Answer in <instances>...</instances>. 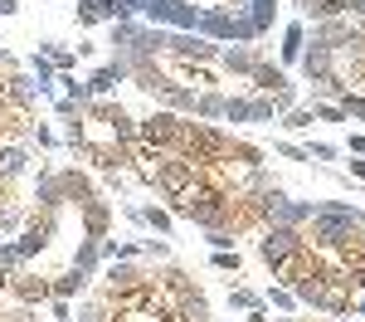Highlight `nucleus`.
<instances>
[{"instance_id":"obj_49","label":"nucleus","mask_w":365,"mask_h":322,"mask_svg":"<svg viewBox=\"0 0 365 322\" xmlns=\"http://www.w3.org/2000/svg\"><path fill=\"white\" fill-rule=\"evenodd\" d=\"M351 176H356V181H365V156H356V161H351Z\"/></svg>"},{"instance_id":"obj_21","label":"nucleus","mask_w":365,"mask_h":322,"mask_svg":"<svg viewBox=\"0 0 365 322\" xmlns=\"http://www.w3.org/2000/svg\"><path fill=\"white\" fill-rule=\"evenodd\" d=\"M175 322H210V303H205V293H190V298H180L175 303Z\"/></svg>"},{"instance_id":"obj_4","label":"nucleus","mask_w":365,"mask_h":322,"mask_svg":"<svg viewBox=\"0 0 365 322\" xmlns=\"http://www.w3.org/2000/svg\"><path fill=\"white\" fill-rule=\"evenodd\" d=\"M146 25H161V29H190L195 34V20H200V5L190 0H146Z\"/></svg>"},{"instance_id":"obj_5","label":"nucleus","mask_w":365,"mask_h":322,"mask_svg":"<svg viewBox=\"0 0 365 322\" xmlns=\"http://www.w3.org/2000/svg\"><path fill=\"white\" fill-rule=\"evenodd\" d=\"M39 98H44V93H39V84H34L29 74H20V69H5V74H0V103H5L10 113L29 117V108H34Z\"/></svg>"},{"instance_id":"obj_2","label":"nucleus","mask_w":365,"mask_h":322,"mask_svg":"<svg viewBox=\"0 0 365 322\" xmlns=\"http://www.w3.org/2000/svg\"><path fill=\"white\" fill-rule=\"evenodd\" d=\"M200 181H205V166H190L185 156H166L161 171H156V191H161L166 201H185Z\"/></svg>"},{"instance_id":"obj_52","label":"nucleus","mask_w":365,"mask_h":322,"mask_svg":"<svg viewBox=\"0 0 365 322\" xmlns=\"http://www.w3.org/2000/svg\"><path fill=\"white\" fill-rule=\"evenodd\" d=\"M5 288H10V273H0V293H5Z\"/></svg>"},{"instance_id":"obj_56","label":"nucleus","mask_w":365,"mask_h":322,"mask_svg":"<svg viewBox=\"0 0 365 322\" xmlns=\"http://www.w3.org/2000/svg\"><path fill=\"white\" fill-rule=\"evenodd\" d=\"M0 20H5V15H0Z\"/></svg>"},{"instance_id":"obj_17","label":"nucleus","mask_w":365,"mask_h":322,"mask_svg":"<svg viewBox=\"0 0 365 322\" xmlns=\"http://www.w3.org/2000/svg\"><path fill=\"white\" fill-rule=\"evenodd\" d=\"M98 263H103V239H88V234H83V244L73 249V263H68V268H78V273H83L88 283H93Z\"/></svg>"},{"instance_id":"obj_24","label":"nucleus","mask_w":365,"mask_h":322,"mask_svg":"<svg viewBox=\"0 0 365 322\" xmlns=\"http://www.w3.org/2000/svg\"><path fill=\"white\" fill-rule=\"evenodd\" d=\"M83 288H88V278L78 273V268H68V273H58V278H49V293H54V298H78Z\"/></svg>"},{"instance_id":"obj_23","label":"nucleus","mask_w":365,"mask_h":322,"mask_svg":"<svg viewBox=\"0 0 365 322\" xmlns=\"http://www.w3.org/2000/svg\"><path fill=\"white\" fill-rule=\"evenodd\" d=\"M39 54L49 59V64H54L58 74H68V69H73V64H78V49H63V44H58V39H44V44H39Z\"/></svg>"},{"instance_id":"obj_34","label":"nucleus","mask_w":365,"mask_h":322,"mask_svg":"<svg viewBox=\"0 0 365 322\" xmlns=\"http://www.w3.org/2000/svg\"><path fill=\"white\" fill-rule=\"evenodd\" d=\"M258 303H263V293L244 288V283H234V288H229V308H244V313H249V308H258Z\"/></svg>"},{"instance_id":"obj_10","label":"nucleus","mask_w":365,"mask_h":322,"mask_svg":"<svg viewBox=\"0 0 365 322\" xmlns=\"http://www.w3.org/2000/svg\"><path fill=\"white\" fill-rule=\"evenodd\" d=\"M5 293H10L15 303H49V298H54L44 273H10V288Z\"/></svg>"},{"instance_id":"obj_42","label":"nucleus","mask_w":365,"mask_h":322,"mask_svg":"<svg viewBox=\"0 0 365 322\" xmlns=\"http://www.w3.org/2000/svg\"><path fill=\"white\" fill-rule=\"evenodd\" d=\"M141 254H151V259H170V244L161 239V234H151V239H137Z\"/></svg>"},{"instance_id":"obj_40","label":"nucleus","mask_w":365,"mask_h":322,"mask_svg":"<svg viewBox=\"0 0 365 322\" xmlns=\"http://www.w3.org/2000/svg\"><path fill=\"white\" fill-rule=\"evenodd\" d=\"M341 113L356 117V122H365V93H346V98H341Z\"/></svg>"},{"instance_id":"obj_12","label":"nucleus","mask_w":365,"mask_h":322,"mask_svg":"<svg viewBox=\"0 0 365 322\" xmlns=\"http://www.w3.org/2000/svg\"><path fill=\"white\" fill-rule=\"evenodd\" d=\"M78 215H83V234H88V239H108V230H113V201L93 196Z\"/></svg>"},{"instance_id":"obj_36","label":"nucleus","mask_w":365,"mask_h":322,"mask_svg":"<svg viewBox=\"0 0 365 322\" xmlns=\"http://www.w3.org/2000/svg\"><path fill=\"white\" fill-rule=\"evenodd\" d=\"M29 142L39 146V151H54V146H58V132H54V127H44V122H34V127H29Z\"/></svg>"},{"instance_id":"obj_19","label":"nucleus","mask_w":365,"mask_h":322,"mask_svg":"<svg viewBox=\"0 0 365 322\" xmlns=\"http://www.w3.org/2000/svg\"><path fill=\"white\" fill-rule=\"evenodd\" d=\"M225 98H229V93H220V88H200V93H195V113H190V117H200V122L225 117Z\"/></svg>"},{"instance_id":"obj_16","label":"nucleus","mask_w":365,"mask_h":322,"mask_svg":"<svg viewBox=\"0 0 365 322\" xmlns=\"http://www.w3.org/2000/svg\"><path fill=\"white\" fill-rule=\"evenodd\" d=\"M282 84H287V74H282L278 64H268V59H258V69L249 74V88H253V93H263V98H268V93H278Z\"/></svg>"},{"instance_id":"obj_53","label":"nucleus","mask_w":365,"mask_h":322,"mask_svg":"<svg viewBox=\"0 0 365 322\" xmlns=\"http://www.w3.org/2000/svg\"><path fill=\"white\" fill-rule=\"evenodd\" d=\"M292 5H302V0H292Z\"/></svg>"},{"instance_id":"obj_3","label":"nucleus","mask_w":365,"mask_h":322,"mask_svg":"<svg viewBox=\"0 0 365 322\" xmlns=\"http://www.w3.org/2000/svg\"><path fill=\"white\" fill-rule=\"evenodd\" d=\"M58 230V210H29L25 230H20V239H15V249H20V259H34V254H44L49 249V239H54Z\"/></svg>"},{"instance_id":"obj_6","label":"nucleus","mask_w":365,"mask_h":322,"mask_svg":"<svg viewBox=\"0 0 365 322\" xmlns=\"http://www.w3.org/2000/svg\"><path fill=\"white\" fill-rule=\"evenodd\" d=\"M175 137H180V117L175 113H151V117H141L137 122V142L146 146H161V151H175Z\"/></svg>"},{"instance_id":"obj_32","label":"nucleus","mask_w":365,"mask_h":322,"mask_svg":"<svg viewBox=\"0 0 365 322\" xmlns=\"http://www.w3.org/2000/svg\"><path fill=\"white\" fill-rule=\"evenodd\" d=\"M78 322H113V308H108V298H93L78 308Z\"/></svg>"},{"instance_id":"obj_48","label":"nucleus","mask_w":365,"mask_h":322,"mask_svg":"<svg viewBox=\"0 0 365 322\" xmlns=\"http://www.w3.org/2000/svg\"><path fill=\"white\" fill-rule=\"evenodd\" d=\"M244 322H273V318H268V308L258 303V308H249V318H244Z\"/></svg>"},{"instance_id":"obj_20","label":"nucleus","mask_w":365,"mask_h":322,"mask_svg":"<svg viewBox=\"0 0 365 322\" xmlns=\"http://www.w3.org/2000/svg\"><path fill=\"white\" fill-rule=\"evenodd\" d=\"M302 49H307V25H302V20H292V25L282 29V64H297Z\"/></svg>"},{"instance_id":"obj_13","label":"nucleus","mask_w":365,"mask_h":322,"mask_svg":"<svg viewBox=\"0 0 365 322\" xmlns=\"http://www.w3.org/2000/svg\"><path fill=\"white\" fill-rule=\"evenodd\" d=\"M58 191H63V205H78V210L98 196V191H93V181H88L83 171H73V166H63V171H58Z\"/></svg>"},{"instance_id":"obj_18","label":"nucleus","mask_w":365,"mask_h":322,"mask_svg":"<svg viewBox=\"0 0 365 322\" xmlns=\"http://www.w3.org/2000/svg\"><path fill=\"white\" fill-rule=\"evenodd\" d=\"M34 201H39V210H58V205H63V191H58V171L39 166V181H34Z\"/></svg>"},{"instance_id":"obj_50","label":"nucleus","mask_w":365,"mask_h":322,"mask_svg":"<svg viewBox=\"0 0 365 322\" xmlns=\"http://www.w3.org/2000/svg\"><path fill=\"white\" fill-rule=\"evenodd\" d=\"M20 10V0H0V15H15Z\"/></svg>"},{"instance_id":"obj_46","label":"nucleus","mask_w":365,"mask_h":322,"mask_svg":"<svg viewBox=\"0 0 365 322\" xmlns=\"http://www.w3.org/2000/svg\"><path fill=\"white\" fill-rule=\"evenodd\" d=\"M54 113H58V117H78V103H73V98H58Z\"/></svg>"},{"instance_id":"obj_7","label":"nucleus","mask_w":365,"mask_h":322,"mask_svg":"<svg viewBox=\"0 0 365 322\" xmlns=\"http://www.w3.org/2000/svg\"><path fill=\"white\" fill-rule=\"evenodd\" d=\"M302 244H307V239H302V230H282V225H268V230H263V239H258V259L273 268L278 259H287V254H292V249H302Z\"/></svg>"},{"instance_id":"obj_35","label":"nucleus","mask_w":365,"mask_h":322,"mask_svg":"<svg viewBox=\"0 0 365 322\" xmlns=\"http://www.w3.org/2000/svg\"><path fill=\"white\" fill-rule=\"evenodd\" d=\"M263 308H278V313H292V308H297V298H292L287 288H278V283H273V288L263 293Z\"/></svg>"},{"instance_id":"obj_33","label":"nucleus","mask_w":365,"mask_h":322,"mask_svg":"<svg viewBox=\"0 0 365 322\" xmlns=\"http://www.w3.org/2000/svg\"><path fill=\"white\" fill-rule=\"evenodd\" d=\"M25 259H20V249H15V239H0V273H20Z\"/></svg>"},{"instance_id":"obj_37","label":"nucleus","mask_w":365,"mask_h":322,"mask_svg":"<svg viewBox=\"0 0 365 322\" xmlns=\"http://www.w3.org/2000/svg\"><path fill=\"white\" fill-rule=\"evenodd\" d=\"M58 84H63V98H73V103H78V108H83L88 98H93V93H88V84H78V79H73V74H58Z\"/></svg>"},{"instance_id":"obj_55","label":"nucleus","mask_w":365,"mask_h":322,"mask_svg":"<svg viewBox=\"0 0 365 322\" xmlns=\"http://www.w3.org/2000/svg\"><path fill=\"white\" fill-rule=\"evenodd\" d=\"M0 54H5V49H0Z\"/></svg>"},{"instance_id":"obj_28","label":"nucleus","mask_w":365,"mask_h":322,"mask_svg":"<svg viewBox=\"0 0 365 322\" xmlns=\"http://www.w3.org/2000/svg\"><path fill=\"white\" fill-rule=\"evenodd\" d=\"M312 122H317V117H312V108H307V103H297L292 113H282V117H278V127H282V132H307Z\"/></svg>"},{"instance_id":"obj_45","label":"nucleus","mask_w":365,"mask_h":322,"mask_svg":"<svg viewBox=\"0 0 365 322\" xmlns=\"http://www.w3.org/2000/svg\"><path fill=\"white\" fill-rule=\"evenodd\" d=\"M336 151H341V146H331V142H312V146H307L312 161H336Z\"/></svg>"},{"instance_id":"obj_14","label":"nucleus","mask_w":365,"mask_h":322,"mask_svg":"<svg viewBox=\"0 0 365 322\" xmlns=\"http://www.w3.org/2000/svg\"><path fill=\"white\" fill-rule=\"evenodd\" d=\"M297 69H302V79H307V84H327V79H331V49L307 44L302 59H297Z\"/></svg>"},{"instance_id":"obj_39","label":"nucleus","mask_w":365,"mask_h":322,"mask_svg":"<svg viewBox=\"0 0 365 322\" xmlns=\"http://www.w3.org/2000/svg\"><path fill=\"white\" fill-rule=\"evenodd\" d=\"M225 122H249V98H225Z\"/></svg>"},{"instance_id":"obj_31","label":"nucleus","mask_w":365,"mask_h":322,"mask_svg":"<svg viewBox=\"0 0 365 322\" xmlns=\"http://www.w3.org/2000/svg\"><path fill=\"white\" fill-rule=\"evenodd\" d=\"M249 122H278V108H273V98H249Z\"/></svg>"},{"instance_id":"obj_30","label":"nucleus","mask_w":365,"mask_h":322,"mask_svg":"<svg viewBox=\"0 0 365 322\" xmlns=\"http://www.w3.org/2000/svg\"><path fill=\"white\" fill-rule=\"evenodd\" d=\"M210 268H215V273H239L244 259H239V249H215V254H210Z\"/></svg>"},{"instance_id":"obj_1","label":"nucleus","mask_w":365,"mask_h":322,"mask_svg":"<svg viewBox=\"0 0 365 322\" xmlns=\"http://www.w3.org/2000/svg\"><path fill=\"white\" fill-rule=\"evenodd\" d=\"M78 117H83V146H132L137 142V117L122 103H113V98H88Z\"/></svg>"},{"instance_id":"obj_25","label":"nucleus","mask_w":365,"mask_h":322,"mask_svg":"<svg viewBox=\"0 0 365 322\" xmlns=\"http://www.w3.org/2000/svg\"><path fill=\"white\" fill-rule=\"evenodd\" d=\"M302 10H307L317 25H322V20H341V15H351L346 0H302Z\"/></svg>"},{"instance_id":"obj_26","label":"nucleus","mask_w":365,"mask_h":322,"mask_svg":"<svg viewBox=\"0 0 365 322\" xmlns=\"http://www.w3.org/2000/svg\"><path fill=\"white\" fill-rule=\"evenodd\" d=\"M29 69H34V74H29V79H34V84H39V93H49V88H54L58 69H54V64H49V59H44V54H39V49H34V54H29Z\"/></svg>"},{"instance_id":"obj_27","label":"nucleus","mask_w":365,"mask_h":322,"mask_svg":"<svg viewBox=\"0 0 365 322\" xmlns=\"http://www.w3.org/2000/svg\"><path fill=\"white\" fill-rule=\"evenodd\" d=\"M141 254V244L137 239H103V259L117 263V259H137Z\"/></svg>"},{"instance_id":"obj_11","label":"nucleus","mask_w":365,"mask_h":322,"mask_svg":"<svg viewBox=\"0 0 365 322\" xmlns=\"http://www.w3.org/2000/svg\"><path fill=\"white\" fill-rule=\"evenodd\" d=\"M258 49H249V44H229V49H220V59H215V64H220V69H225L229 79H249L253 69H258Z\"/></svg>"},{"instance_id":"obj_54","label":"nucleus","mask_w":365,"mask_h":322,"mask_svg":"<svg viewBox=\"0 0 365 322\" xmlns=\"http://www.w3.org/2000/svg\"><path fill=\"white\" fill-rule=\"evenodd\" d=\"M63 322H73V318H63Z\"/></svg>"},{"instance_id":"obj_41","label":"nucleus","mask_w":365,"mask_h":322,"mask_svg":"<svg viewBox=\"0 0 365 322\" xmlns=\"http://www.w3.org/2000/svg\"><path fill=\"white\" fill-rule=\"evenodd\" d=\"M312 117H317V122H346L341 103H312Z\"/></svg>"},{"instance_id":"obj_44","label":"nucleus","mask_w":365,"mask_h":322,"mask_svg":"<svg viewBox=\"0 0 365 322\" xmlns=\"http://www.w3.org/2000/svg\"><path fill=\"white\" fill-rule=\"evenodd\" d=\"M205 239H210V249H234L239 234H234V230H205Z\"/></svg>"},{"instance_id":"obj_29","label":"nucleus","mask_w":365,"mask_h":322,"mask_svg":"<svg viewBox=\"0 0 365 322\" xmlns=\"http://www.w3.org/2000/svg\"><path fill=\"white\" fill-rule=\"evenodd\" d=\"M73 20H78V29H93V25H103L108 15H103L98 0H78V5H73Z\"/></svg>"},{"instance_id":"obj_22","label":"nucleus","mask_w":365,"mask_h":322,"mask_svg":"<svg viewBox=\"0 0 365 322\" xmlns=\"http://www.w3.org/2000/svg\"><path fill=\"white\" fill-rule=\"evenodd\" d=\"M141 225H146V230H156L161 239H166L170 225H175V215H170L166 205H156V201H151V205H141Z\"/></svg>"},{"instance_id":"obj_38","label":"nucleus","mask_w":365,"mask_h":322,"mask_svg":"<svg viewBox=\"0 0 365 322\" xmlns=\"http://www.w3.org/2000/svg\"><path fill=\"white\" fill-rule=\"evenodd\" d=\"M268 98H273V108H278V117H282V113H292V108H297V84H282L278 93H268Z\"/></svg>"},{"instance_id":"obj_51","label":"nucleus","mask_w":365,"mask_h":322,"mask_svg":"<svg viewBox=\"0 0 365 322\" xmlns=\"http://www.w3.org/2000/svg\"><path fill=\"white\" fill-rule=\"evenodd\" d=\"M346 10H351V15H365V0H346Z\"/></svg>"},{"instance_id":"obj_43","label":"nucleus","mask_w":365,"mask_h":322,"mask_svg":"<svg viewBox=\"0 0 365 322\" xmlns=\"http://www.w3.org/2000/svg\"><path fill=\"white\" fill-rule=\"evenodd\" d=\"M273 151H278V156H287V161H312L307 146H297V142H273Z\"/></svg>"},{"instance_id":"obj_8","label":"nucleus","mask_w":365,"mask_h":322,"mask_svg":"<svg viewBox=\"0 0 365 322\" xmlns=\"http://www.w3.org/2000/svg\"><path fill=\"white\" fill-rule=\"evenodd\" d=\"M361 34V20L356 15H341V20H322V25H312V44H322V49H341L346 39H356Z\"/></svg>"},{"instance_id":"obj_15","label":"nucleus","mask_w":365,"mask_h":322,"mask_svg":"<svg viewBox=\"0 0 365 322\" xmlns=\"http://www.w3.org/2000/svg\"><path fill=\"white\" fill-rule=\"evenodd\" d=\"M25 171H29V151L20 142H5L0 146V181L10 186L15 176H25Z\"/></svg>"},{"instance_id":"obj_47","label":"nucleus","mask_w":365,"mask_h":322,"mask_svg":"<svg viewBox=\"0 0 365 322\" xmlns=\"http://www.w3.org/2000/svg\"><path fill=\"white\" fill-rule=\"evenodd\" d=\"M351 156H365V132H351V142H346Z\"/></svg>"},{"instance_id":"obj_9","label":"nucleus","mask_w":365,"mask_h":322,"mask_svg":"<svg viewBox=\"0 0 365 322\" xmlns=\"http://www.w3.org/2000/svg\"><path fill=\"white\" fill-rule=\"evenodd\" d=\"M146 278H151V273H146L137 259H117V263H108V273H103V283H108L103 293H127V288H137V283H146Z\"/></svg>"}]
</instances>
